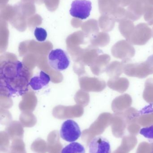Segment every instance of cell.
Masks as SVG:
<instances>
[{
	"instance_id": "cell-3",
	"label": "cell",
	"mask_w": 153,
	"mask_h": 153,
	"mask_svg": "<svg viewBox=\"0 0 153 153\" xmlns=\"http://www.w3.org/2000/svg\"><path fill=\"white\" fill-rule=\"evenodd\" d=\"M61 138L65 141L72 143L78 140L81 135L80 127L72 120H67L62 124L60 131Z\"/></svg>"
},
{
	"instance_id": "cell-6",
	"label": "cell",
	"mask_w": 153,
	"mask_h": 153,
	"mask_svg": "<svg viewBox=\"0 0 153 153\" xmlns=\"http://www.w3.org/2000/svg\"><path fill=\"white\" fill-rule=\"evenodd\" d=\"M50 81L49 75L41 71L38 75L31 78L29 85L34 91H39L47 85Z\"/></svg>"
},
{
	"instance_id": "cell-2",
	"label": "cell",
	"mask_w": 153,
	"mask_h": 153,
	"mask_svg": "<svg viewBox=\"0 0 153 153\" xmlns=\"http://www.w3.org/2000/svg\"><path fill=\"white\" fill-rule=\"evenodd\" d=\"M49 66L55 71H63L67 69L70 64V60L67 53L60 48L49 52L48 56Z\"/></svg>"
},
{
	"instance_id": "cell-5",
	"label": "cell",
	"mask_w": 153,
	"mask_h": 153,
	"mask_svg": "<svg viewBox=\"0 0 153 153\" xmlns=\"http://www.w3.org/2000/svg\"><path fill=\"white\" fill-rule=\"evenodd\" d=\"M89 153H111L109 141L103 137H94L89 143Z\"/></svg>"
},
{
	"instance_id": "cell-4",
	"label": "cell",
	"mask_w": 153,
	"mask_h": 153,
	"mask_svg": "<svg viewBox=\"0 0 153 153\" xmlns=\"http://www.w3.org/2000/svg\"><path fill=\"white\" fill-rule=\"evenodd\" d=\"M92 9V2L88 0H74L71 4V16L81 20L87 19Z\"/></svg>"
},
{
	"instance_id": "cell-1",
	"label": "cell",
	"mask_w": 153,
	"mask_h": 153,
	"mask_svg": "<svg viewBox=\"0 0 153 153\" xmlns=\"http://www.w3.org/2000/svg\"><path fill=\"white\" fill-rule=\"evenodd\" d=\"M30 73L22 62L9 60L0 68L1 94L8 98L24 95L28 90Z\"/></svg>"
},
{
	"instance_id": "cell-9",
	"label": "cell",
	"mask_w": 153,
	"mask_h": 153,
	"mask_svg": "<svg viewBox=\"0 0 153 153\" xmlns=\"http://www.w3.org/2000/svg\"><path fill=\"white\" fill-rule=\"evenodd\" d=\"M140 134L146 138L150 143L153 144V125L143 128L140 130Z\"/></svg>"
},
{
	"instance_id": "cell-8",
	"label": "cell",
	"mask_w": 153,
	"mask_h": 153,
	"mask_svg": "<svg viewBox=\"0 0 153 153\" xmlns=\"http://www.w3.org/2000/svg\"><path fill=\"white\" fill-rule=\"evenodd\" d=\"M34 36L39 42H43L46 41L47 37L46 30L42 27H37L34 30Z\"/></svg>"
},
{
	"instance_id": "cell-7",
	"label": "cell",
	"mask_w": 153,
	"mask_h": 153,
	"mask_svg": "<svg viewBox=\"0 0 153 153\" xmlns=\"http://www.w3.org/2000/svg\"><path fill=\"white\" fill-rule=\"evenodd\" d=\"M61 153H85V149L80 143L72 142L64 147Z\"/></svg>"
}]
</instances>
